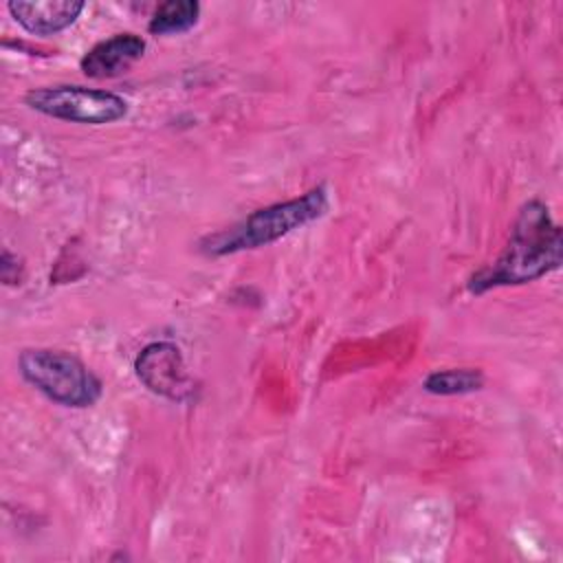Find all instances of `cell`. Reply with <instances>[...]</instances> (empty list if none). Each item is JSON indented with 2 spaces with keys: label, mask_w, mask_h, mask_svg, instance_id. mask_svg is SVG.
I'll return each instance as SVG.
<instances>
[{
  "label": "cell",
  "mask_w": 563,
  "mask_h": 563,
  "mask_svg": "<svg viewBox=\"0 0 563 563\" xmlns=\"http://www.w3.org/2000/svg\"><path fill=\"white\" fill-rule=\"evenodd\" d=\"M563 255V233L541 200H528L510 229L499 257L468 279V290L482 295L499 286H519L556 271Z\"/></svg>",
  "instance_id": "obj_1"
},
{
  "label": "cell",
  "mask_w": 563,
  "mask_h": 563,
  "mask_svg": "<svg viewBox=\"0 0 563 563\" xmlns=\"http://www.w3.org/2000/svg\"><path fill=\"white\" fill-rule=\"evenodd\" d=\"M325 209H328V191L323 185H319L299 198L275 202L253 211L231 229L202 240L200 249L207 255H229L244 249L266 246L288 235L290 231L321 218Z\"/></svg>",
  "instance_id": "obj_2"
},
{
  "label": "cell",
  "mask_w": 563,
  "mask_h": 563,
  "mask_svg": "<svg viewBox=\"0 0 563 563\" xmlns=\"http://www.w3.org/2000/svg\"><path fill=\"white\" fill-rule=\"evenodd\" d=\"M22 378L64 407H90L101 396V380L70 352L31 347L18 358Z\"/></svg>",
  "instance_id": "obj_3"
},
{
  "label": "cell",
  "mask_w": 563,
  "mask_h": 563,
  "mask_svg": "<svg viewBox=\"0 0 563 563\" xmlns=\"http://www.w3.org/2000/svg\"><path fill=\"white\" fill-rule=\"evenodd\" d=\"M24 103L40 114L84 125H103L119 121L128 114L130 108L128 101L114 92L84 86L33 88L24 95Z\"/></svg>",
  "instance_id": "obj_4"
},
{
  "label": "cell",
  "mask_w": 563,
  "mask_h": 563,
  "mask_svg": "<svg viewBox=\"0 0 563 563\" xmlns=\"http://www.w3.org/2000/svg\"><path fill=\"white\" fill-rule=\"evenodd\" d=\"M134 372L150 391L163 398L183 402L194 396V380L187 374L180 347L169 341L145 345L134 361Z\"/></svg>",
  "instance_id": "obj_5"
},
{
  "label": "cell",
  "mask_w": 563,
  "mask_h": 563,
  "mask_svg": "<svg viewBox=\"0 0 563 563\" xmlns=\"http://www.w3.org/2000/svg\"><path fill=\"white\" fill-rule=\"evenodd\" d=\"M145 51V40L136 33H117L97 42L79 62L81 73L90 79H112L125 73Z\"/></svg>",
  "instance_id": "obj_6"
},
{
  "label": "cell",
  "mask_w": 563,
  "mask_h": 563,
  "mask_svg": "<svg viewBox=\"0 0 563 563\" xmlns=\"http://www.w3.org/2000/svg\"><path fill=\"white\" fill-rule=\"evenodd\" d=\"M84 7H86L84 2H75V0H46V2L13 0L7 4L13 20L24 31L35 35H53L68 29L79 18Z\"/></svg>",
  "instance_id": "obj_7"
},
{
  "label": "cell",
  "mask_w": 563,
  "mask_h": 563,
  "mask_svg": "<svg viewBox=\"0 0 563 563\" xmlns=\"http://www.w3.org/2000/svg\"><path fill=\"white\" fill-rule=\"evenodd\" d=\"M200 4L194 0H169L156 7L150 18L147 31L154 35H178L196 26Z\"/></svg>",
  "instance_id": "obj_8"
},
{
  "label": "cell",
  "mask_w": 563,
  "mask_h": 563,
  "mask_svg": "<svg viewBox=\"0 0 563 563\" xmlns=\"http://www.w3.org/2000/svg\"><path fill=\"white\" fill-rule=\"evenodd\" d=\"M484 385V374L473 367H451V369H438L431 372L424 378V389L429 394L438 396H457V394H468L477 391Z\"/></svg>",
  "instance_id": "obj_9"
}]
</instances>
